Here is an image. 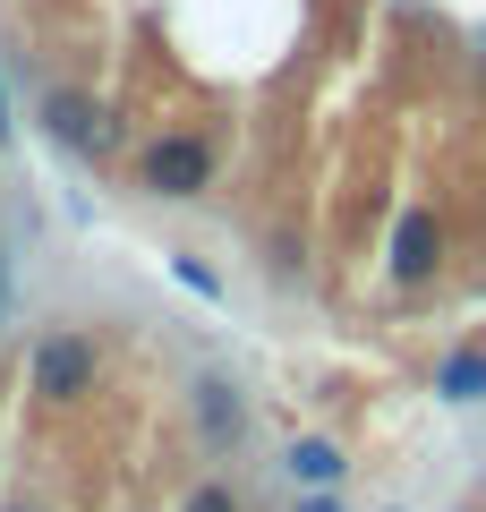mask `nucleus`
Returning <instances> with one entry per match:
<instances>
[{
	"label": "nucleus",
	"instance_id": "1a4fd4ad",
	"mask_svg": "<svg viewBox=\"0 0 486 512\" xmlns=\"http://www.w3.org/2000/svg\"><path fill=\"white\" fill-rule=\"evenodd\" d=\"M171 274H180V282H188L197 299H222V274L205 265V256H171Z\"/></svg>",
	"mask_w": 486,
	"mask_h": 512
},
{
	"label": "nucleus",
	"instance_id": "20e7f679",
	"mask_svg": "<svg viewBox=\"0 0 486 512\" xmlns=\"http://www.w3.org/2000/svg\"><path fill=\"white\" fill-rule=\"evenodd\" d=\"M384 274H393V291H427L435 274H444V214H435L427 197H410L393 214V239H384Z\"/></svg>",
	"mask_w": 486,
	"mask_h": 512
},
{
	"label": "nucleus",
	"instance_id": "7ed1b4c3",
	"mask_svg": "<svg viewBox=\"0 0 486 512\" xmlns=\"http://www.w3.org/2000/svg\"><path fill=\"white\" fill-rule=\"evenodd\" d=\"M35 120H43V137H52L69 163H111L120 137H128V120L103 103V94H86V86H52L35 103Z\"/></svg>",
	"mask_w": 486,
	"mask_h": 512
},
{
	"label": "nucleus",
	"instance_id": "39448f33",
	"mask_svg": "<svg viewBox=\"0 0 486 512\" xmlns=\"http://www.w3.org/2000/svg\"><path fill=\"white\" fill-rule=\"evenodd\" d=\"M188 410H197L205 453H231V444L248 436V402H239V384H231V376H197V384H188Z\"/></svg>",
	"mask_w": 486,
	"mask_h": 512
},
{
	"label": "nucleus",
	"instance_id": "423d86ee",
	"mask_svg": "<svg viewBox=\"0 0 486 512\" xmlns=\"http://www.w3.org/2000/svg\"><path fill=\"white\" fill-rule=\"evenodd\" d=\"M435 402H452V410H478L486 402V350L478 342L444 350V367H435Z\"/></svg>",
	"mask_w": 486,
	"mask_h": 512
},
{
	"label": "nucleus",
	"instance_id": "ddd939ff",
	"mask_svg": "<svg viewBox=\"0 0 486 512\" xmlns=\"http://www.w3.org/2000/svg\"><path fill=\"white\" fill-rule=\"evenodd\" d=\"M0 316H9V299H0Z\"/></svg>",
	"mask_w": 486,
	"mask_h": 512
},
{
	"label": "nucleus",
	"instance_id": "0eeeda50",
	"mask_svg": "<svg viewBox=\"0 0 486 512\" xmlns=\"http://www.w3.org/2000/svg\"><path fill=\"white\" fill-rule=\"evenodd\" d=\"M342 470H350V453L333 436H299L290 444V478H299L307 495H324V487H342Z\"/></svg>",
	"mask_w": 486,
	"mask_h": 512
},
{
	"label": "nucleus",
	"instance_id": "f257e3e1",
	"mask_svg": "<svg viewBox=\"0 0 486 512\" xmlns=\"http://www.w3.org/2000/svg\"><path fill=\"white\" fill-rule=\"evenodd\" d=\"M128 180H137V197L154 205H188L214 188V137L205 128H154L137 146V163H128Z\"/></svg>",
	"mask_w": 486,
	"mask_h": 512
},
{
	"label": "nucleus",
	"instance_id": "f8f14e48",
	"mask_svg": "<svg viewBox=\"0 0 486 512\" xmlns=\"http://www.w3.org/2000/svg\"><path fill=\"white\" fill-rule=\"evenodd\" d=\"M0 128H9V86H0Z\"/></svg>",
	"mask_w": 486,
	"mask_h": 512
},
{
	"label": "nucleus",
	"instance_id": "6e6552de",
	"mask_svg": "<svg viewBox=\"0 0 486 512\" xmlns=\"http://www.w3.org/2000/svg\"><path fill=\"white\" fill-rule=\"evenodd\" d=\"M180 512H239V495H231V478H197L180 495Z\"/></svg>",
	"mask_w": 486,
	"mask_h": 512
},
{
	"label": "nucleus",
	"instance_id": "9d476101",
	"mask_svg": "<svg viewBox=\"0 0 486 512\" xmlns=\"http://www.w3.org/2000/svg\"><path fill=\"white\" fill-rule=\"evenodd\" d=\"M299 512H350V504H342V495H333V487H324V495H307Z\"/></svg>",
	"mask_w": 486,
	"mask_h": 512
},
{
	"label": "nucleus",
	"instance_id": "f03ea898",
	"mask_svg": "<svg viewBox=\"0 0 486 512\" xmlns=\"http://www.w3.org/2000/svg\"><path fill=\"white\" fill-rule=\"evenodd\" d=\"M26 393L52 410H77L103 393V342H94L86 325H52L35 350H26Z\"/></svg>",
	"mask_w": 486,
	"mask_h": 512
},
{
	"label": "nucleus",
	"instance_id": "9b49d317",
	"mask_svg": "<svg viewBox=\"0 0 486 512\" xmlns=\"http://www.w3.org/2000/svg\"><path fill=\"white\" fill-rule=\"evenodd\" d=\"M0 512H52V504H0Z\"/></svg>",
	"mask_w": 486,
	"mask_h": 512
}]
</instances>
